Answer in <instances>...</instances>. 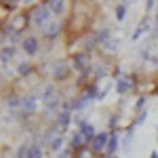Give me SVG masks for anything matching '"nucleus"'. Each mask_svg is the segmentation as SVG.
<instances>
[{"label": "nucleus", "mask_w": 158, "mask_h": 158, "mask_svg": "<svg viewBox=\"0 0 158 158\" xmlns=\"http://www.w3.org/2000/svg\"><path fill=\"white\" fill-rule=\"evenodd\" d=\"M156 25H158V15H156Z\"/></svg>", "instance_id": "35"}, {"label": "nucleus", "mask_w": 158, "mask_h": 158, "mask_svg": "<svg viewBox=\"0 0 158 158\" xmlns=\"http://www.w3.org/2000/svg\"><path fill=\"white\" fill-rule=\"evenodd\" d=\"M6 103H9V108H11V110H17V108H23V99L15 97V95H11V97L6 99Z\"/></svg>", "instance_id": "19"}, {"label": "nucleus", "mask_w": 158, "mask_h": 158, "mask_svg": "<svg viewBox=\"0 0 158 158\" xmlns=\"http://www.w3.org/2000/svg\"><path fill=\"white\" fill-rule=\"evenodd\" d=\"M124 17H127V6H124V4H118V6H116V19L122 21Z\"/></svg>", "instance_id": "24"}, {"label": "nucleus", "mask_w": 158, "mask_h": 158, "mask_svg": "<svg viewBox=\"0 0 158 158\" xmlns=\"http://www.w3.org/2000/svg\"><path fill=\"white\" fill-rule=\"evenodd\" d=\"M85 143H86V139L82 137V133H80V131H76L74 137H72V148H80V146H85Z\"/></svg>", "instance_id": "20"}, {"label": "nucleus", "mask_w": 158, "mask_h": 158, "mask_svg": "<svg viewBox=\"0 0 158 158\" xmlns=\"http://www.w3.org/2000/svg\"><path fill=\"white\" fill-rule=\"evenodd\" d=\"M110 135H112V133H97V135H95V139L91 141V150H93V154H99V152L108 150Z\"/></svg>", "instance_id": "2"}, {"label": "nucleus", "mask_w": 158, "mask_h": 158, "mask_svg": "<svg viewBox=\"0 0 158 158\" xmlns=\"http://www.w3.org/2000/svg\"><path fill=\"white\" fill-rule=\"evenodd\" d=\"M108 158H118V156H108Z\"/></svg>", "instance_id": "36"}, {"label": "nucleus", "mask_w": 158, "mask_h": 158, "mask_svg": "<svg viewBox=\"0 0 158 158\" xmlns=\"http://www.w3.org/2000/svg\"><path fill=\"white\" fill-rule=\"evenodd\" d=\"M78 131L82 133V137H85L86 141H93V139H95V135H97V131H95V127H93L91 122H82V124L78 127Z\"/></svg>", "instance_id": "6"}, {"label": "nucleus", "mask_w": 158, "mask_h": 158, "mask_svg": "<svg viewBox=\"0 0 158 158\" xmlns=\"http://www.w3.org/2000/svg\"><path fill=\"white\" fill-rule=\"evenodd\" d=\"M72 63H74V70H78V72H85L86 70V55L85 53H76L74 55V59H72Z\"/></svg>", "instance_id": "11"}, {"label": "nucleus", "mask_w": 158, "mask_h": 158, "mask_svg": "<svg viewBox=\"0 0 158 158\" xmlns=\"http://www.w3.org/2000/svg\"><path fill=\"white\" fill-rule=\"evenodd\" d=\"M76 158H93V150H78L76 152Z\"/></svg>", "instance_id": "25"}, {"label": "nucleus", "mask_w": 158, "mask_h": 158, "mask_svg": "<svg viewBox=\"0 0 158 158\" xmlns=\"http://www.w3.org/2000/svg\"><path fill=\"white\" fill-rule=\"evenodd\" d=\"M122 2H135V0H122Z\"/></svg>", "instance_id": "34"}, {"label": "nucleus", "mask_w": 158, "mask_h": 158, "mask_svg": "<svg viewBox=\"0 0 158 158\" xmlns=\"http://www.w3.org/2000/svg\"><path fill=\"white\" fill-rule=\"evenodd\" d=\"M143 106H146V97H141L139 101H137V110H141Z\"/></svg>", "instance_id": "30"}, {"label": "nucleus", "mask_w": 158, "mask_h": 158, "mask_svg": "<svg viewBox=\"0 0 158 158\" xmlns=\"http://www.w3.org/2000/svg\"><path fill=\"white\" fill-rule=\"evenodd\" d=\"M61 148H63V137H61V135H57V137H55V139L51 141L49 150H51V152H59Z\"/></svg>", "instance_id": "21"}, {"label": "nucleus", "mask_w": 158, "mask_h": 158, "mask_svg": "<svg viewBox=\"0 0 158 158\" xmlns=\"http://www.w3.org/2000/svg\"><path fill=\"white\" fill-rule=\"evenodd\" d=\"M150 158H158V152H152V156Z\"/></svg>", "instance_id": "33"}, {"label": "nucleus", "mask_w": 158, "mask_h": 158, "mask_svg": "<svg viewBox=\"0 0 158 158\" xmlns=\"http://www.w3.org/2000/svg\"><path fill=\"white\" fill-rule=\"evenodd\" d=\"M141 57L152 68H158V47H148V49H143L141 51Z\"/></svg>", "instance_id": "3"}, {"label": "nucleus", "mask_w": 158, "mask_h": 158, "mask_svg": "<svg viewBox=\"0 0 158 158\" xmlns=\"http://www.w3.org/2000/svg\"><path fill=\"white\" fill-rule=\"evenodd\" d=\"M68 65L63 63V61H59V63H55V68H53V78L55 80H65L68 78Z\"/></svg>", "instance_id": "7"}, {"label": "nucleus", "mask_w": 158, "mask_h": 158, "mask_svg": "<svg viewBox=\"0 0 158 158\" xmlns=\"http://www.w3.org/2000/svg\"><path fill=\"white\" fill-rule=\"evenodd\" d=\"M118 148H120V139H118V135L112 133L110 135V141H108V156H116V152H118Z\"/></svg>", "instance_id": "10"}, {"label": "nucleus", "mask_w": 158, "mask_h": 158, "mask_svg": "<svg viewBox=\"0 0 158 158\" xmlns=\"http://www.w3.org/2000/svg\"><path fill=\"white\" fill-rule=\"evenodd\" d=\"M131 89H133V82H131V78H129V76H122V78H118V80H116V91H118L120 95L129 93Z\"/></svg>", "instance_id": "8"}, {"label": "nucleus", "mask_w": 158, "mask_h": 158, "mask_svg": "<svg viewBox=\"0 0 158 158\" xmlns=\"http://www.w3.org/2000/svg\"><path fill=\"white\" fill-rule=\"evenodd\" d=\"M131 143H133V131H127V135L122 137V148L129 152V148H131Z\"/></svg>", "instance_id": "22"}, {"label": "nucleus", "mask_w": 158, "mask_h": 158, "mask_svg": "<svg viewBox=\"0 0 158 158\" xmlns=\"http://www.w3.org/2000/svg\"><path fill=\"white\" fill-rule=\"evenodd\" d=\"M59 158H72V148H65V150L59 154Z\"/></svg>", "instance_id": "28"}, {"label": "nucleus", "mask_w": 158, "mask_h": 158, "mask_svg": "<svg viewBox=\"0 0 158 158\" xmlns=\"http://www.w3.org/2000/svg\"><path fill=\"white\" fill-rule=\"evenodd\" d=\"M112 34H110V30H99L93 34V44H108Z\"/></svg>", "instance_id": "9"}, {"label": "nucleus", "mask_w": 158, "mask_h": 158, "mask_svg": "<svg viewBox=\"0 0 158 158\" xmlns=\"http://www.w3.org/2000/svg\"><path fill=\"white\" fill-rule=\"evenodd\" d=\"M116 124H118V116H112V120H110V127H112V129H114V127H116Z\"/></svg>", "instance_id": "31"}, {"label": "nucleus", "mask_w": 158, "mask_h": 158, "mask_svg": "<svg viewBox=\"0 0 158 158\" xmlns=\"http://www.w3.org/2000/svg\"><path fill=\"white\" fill-rule=\"evenodd\" d=\"M118 47H120V42H118V40H110L108 44H106V49H108L110 53H116V51H118Z\"/></svg>", "instance_id": "27"}, {"label": "nucleus", "mask_w": 158, "mask_h": 158, "mask_svg": "<svg viewBox=\"0 0 158 158\" xmlns=\"http://www.w3.org/2000/svg\"><path fill=\"white\" fill-rule=\"evenodd\" d=\"M32 70H34V65H32L30 61H23V63L17 65V74H19V76H27V74H32Z\"/></svg>", "instance_id": "17"}, {"label": "nucleus", "mask_w": 158, "mask_h": 158, "mask_svg": "<svg viewBox=\"0 0 158 158\" xmlns=\"http://www.w3.org/2000/svg\"><path fill=\"white\" fill-rule=\"evenodd\" d=\"M146 32H150V19H148V17H143V19L139 21V25H137V30H135L133 38L137 40V38L141 36V34H146Z\"/></svg>", "instance_id": "15"}, {"label": "nucleus", "mask_w": 158, "mask_h": 158, "mask_svg": "<svg viewBox=\"0 0 158 158\" xmlns=\"http://www.w3.org/2000/svg\"><path fill=\"white\" fill-rule=\"evenodd\" d=\"M17 2H19V0H4V4H9V6H15Z\"/></svg>", "instance_id": "32"}, {"label": "nucleus", "mask_w": 158, "mask_h": 158, "mask_svg": "<svg viewBox=\"0 0 158 158\" xmlns=\"http://www.w3.org/2000/svg\"><path fill=\"white\" fill-rule=\"evenodd\" d=\"M30 158H42V148L40 146H30Z\"/></svg>", "instance_id": "23"}, {"label": "nucleus", "mask_w": 158, "mask_h": 158, "mask_svg": "<svg viewBox=\"0 0 158 158\" xmlns=\"http://www.w3.org/2000/svg\"><path fill=\"white\" fill-rule=\"evenodd\" d=\"M49 9L53 15H63L65 13V0H49Z\"/></svg>", "instance_id": "12"}, {"label": "nucleus", "mask_w": 158, "mask_h": 158, "mask_svg": "<svg viewBox=\"0 0 158 158\" xmlns=\"http://www.w3.org/2000/svg\"><path fill=\"white\" fill-rule=\"evenodd\" d=\"M70 120H72L70 110H61L59 114H57V127H61V129H65V127L70 124Z\"/></svg>", "instance_id": "14"}, {"label": "nucleus", "mask_w": 158, "mask_h": 158, "mask_svg": "<svg viewBox=\"0 0 158 158\" xmlns=\"http://www.w3.org/2000/svg\"><path fill=\"white\" fill-rule=\"evenodd\" d=\"M15 55V47H4L2 49V65H9V61L13 59Z\"/></svg>", "instance_id": "18"}, {"label": "nucleus", "mask_w": 158, "mask_h": 158, "mask_svg": "<svg viewBox=\"0 0 158 158\" xmlns=\"http://www.w3.org/2000/svg\"><path fill=\"white\" fill-rule=\"evenodd\" d=\"M146 118H148V112H146V110H143V112H139V118H137V124L146 122Z\"/></svg>", "instance_id": "29"}, {"label": "nucleus", "mask_w": 158, "mask_h": 158, "mask_svg": "<svg viewBox=\"0 0 158 158\" xmlns=\"http://www.w3.org/2000/svg\"><path fill=\"white\" fill-rule=\"evenodd\" d=\"M23 99V114L25 116H30V114H34L38 110V97H34V95H27V97H21Z\"/></svg>", "instance_id": "4"}, {"label": "nucleus", "mask_w": 158, "mask_h": 158, "mask_svg": "<svg viewBox=\"0 0 158 158\" xmlns=\"http://www.w3.org/2000/svg\"><path fill=\"white\" fill-rule=\"evenodd\" d=\"M17 158H30V148L21 146L19 150H17Z\"/></svg>", "instance_id": "26"}, {"label": "nucleus", "mask_w": 158, "mask_h": 158, "mask_svg": "<svg viewBox=\"0 0 158 158\" xmlns=\"http://www.w3.org/2000/svg\"><path fill=\"white\" fill-rule=\"evenodd\" d=\"M55 97H57V95H55V86H53V85L44 86V91L40 93V99H42V103H44V106H47V103H51Z\"/></svg>", "instance_id": "13"}, {"label": "nucleus", "mask_w": 158, "mask_h": 158, "mask_svg": "<svg viewBox=\"0 0 158 158\" xmlns=\"http://www.w3.org/2000/svg\"><path fill=\"white\" fill-rule=\"evenodd\" d=\"M21 47H23V51L27 53V55H36V53H38V38H34V36L23 38Z\"/></svg>", "instance_id": "5"}, {"label": "nucleus", "mask_w": 158, "mask_h": 158, "mask_svg": "<svg viewBox=\"0 0 158 158\" xmlns=\"http://www.w3.org/2000/svg\"><path fill=\"white\" fill-rule=\"evenodd\" d=\"M51 9L49 4H38L36 9L32 11V21H34V25H38V27H44V25H49L51 21Z\"/></svg>", "instance_id": "1"}, {"label": "nucleus", "mask_w": 158, "mask_h": 158, "mask_svg": "<svg viewBox=\"0 0 158 158\" xmlns=\"http://www.w3.org/2000/svg\"><path fill=\"white\" fill-rule=\"evenodd\" d=\"M59 32H61L59 23H49V25H44V36H47V38H57V36H59Z\"/></svg>", "instance_id": "16"}]
</instances>
